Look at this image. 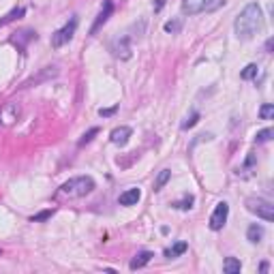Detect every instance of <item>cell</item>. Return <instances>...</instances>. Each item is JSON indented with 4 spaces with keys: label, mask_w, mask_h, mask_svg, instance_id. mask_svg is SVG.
Segmentation results:
<instances>
[{
    "label": "cell",
    "mask_w": 274,
    "mask_h": 274,
    "mask_svg": "<svg viewBox=\"0 0 274 274\" xmlns=\"http://www.w3.org/2000/svg\"><path fill=\"white\" fill-rule=\"evenodd\" d=\"M154 257V253L152 251H139L133 259H131V264H129V268L131 270H139V268H143L146 264H150V259Z\"/></svg>",
    "instance_id": "obj_10"
},
{
    "label": "cell",
    "mask_w": 274,
    "mask_h": 274,
    "mask_svg": "<svg viewBox=\"0 0 274 274\" xmlns=\"http://www.w3.org/2000/svg\"><path fill=\"white\" fill-rule=\"evenodd\" d=\"M214 0H182V13L184 15H197V13L210 9Z\"/></svg>",
    "instance_id": "obj_6"
},
{
    "label": "cell",
    "mask_w": 274,
    "mask_h": 274,
    "mask_svg": "<svg viewBox=\"0 0 274 274\" xmlns=\"http://www.w3.org/2000/svg\"><path fill=\"white\" fill-rule=\"evenodd\" d=\"M240 270H242L240 259H236V257H227L225 262H223V272H225V274H238Z\"/></svg>",
    "instance_id": "obj_14"
},
{
    "label": "cell",
    "mask_w": 274,
    "mask_h": 274,
    "mask_svg": "<svg viewBox=\"0 0 274 274\" xmlns=\"http://www.w3.org/2000/svg\"><path fill=\"white\" fill-rule=\"evenodd\" d=\"M169 178H171V171H169V169L158 171V176H156V180H154V191H161L163 186L169 182Z\"/></svg>",
    "instance_id": "obj_17"
},
{
    "label": "cell",
    "mask_w": 274,
    "mask_h": 274,
    "mask_svg": "<svg viewBox=\"0 0 274 274\" xmlns=\"http://www.w3.org/2000/svg\"><path fill=\"white\" fill-rule=\"evenodd\" d=\"M247 208H249V212L257 214L259 219H264L268 223L274 221V206L270 204V201L259 199V197H251V199H247Z\"/></svg>",
    "instance_id": "obj_4"
},
{
    "label": "cell",
    "mask_w": 274,
    "mask_h": 274,
    "mask_svg": "<svg viewBox=\"0 0 274 274\" xmlns=\"http://www.w3.org/2000/svg\"><path fill=\"white\" fill-rule=\"evenodd\" d=\"M186 249H189V244L180 240V242H176V244H174V247H171V249H167V251H165V257H167V259L180 257V255H184V253H186Z\"/></svg>",
    "instance_id": "obj_16"
},
{
    "label": "cell",
    "mask_w": 274,
    "mask_h": 274,
    "mask_svg": "<svg viewBox=\"0 0 274 274\" xmlns=\"http://www.w3.org/2000/svg\"><path fill=\"white\" fill-rule=\"evenodd\" d=\"M17 34V37H13L11 39V43H15V45H17V43H19V49H21V52H24V43L26 41H32V39H37V32H32V30H21V32H15Z\"/></svg>",
    "instance_id": "obj_13"
},
{
    "label": "cell",
    "mask_w": 274,
    "mask_h": 274,
    "mask_svg": "<svg viewBox=\"0 0 274 274\" xmlns=\"http://www.w3.org/2000/svg\"><path fill=\"white\" fill-rule=\"evenodd\" d=\"M95 180L90 176H77V178H71L67 180L60 189H58V197L64 199H79V197H86L88 193L95 191Z\"/></svg>",
    "instance_id": "obj_2"
},
{
    "label": "cell",
    "mask_w": 274,
    "mask_h": 274,
    "mask_svg": "<svg viewBox=\"0 0 274 274\" xmlns=\"http://www.w3.org/2000/svg\"><path fill=\"white\" fill-rule=\"evenodd\" d=\"M54 75H58V69H56V67H45L41 75H37V77H32V79H28V82H24V88H28V86H32V84H39V82H43V79H49V77H54Z\"/></svg>",
    "instance_id": "obj_12"
},
{
    "label": "cell",
    "mask_w": 274,
    "mask_h": 274,
    "mask_svg": "<svg viewBox=\"0 0 274 274\" xmlns=\"http://www.w3.org/2000/svg\"><path fill=\"white\" fill-rule=\"evenodd\" d=\"M253 167H255V154H253V152H249V156H247V163L242 165V169L238 171V174L247 176V174H249V169H253Z\"/></svg>",
    "instance_id": "obj_22"
},
{
    "label": "cell",
    "mask_w": 274,
    "mask_h": 274,
    "mask_svg": "<svg viewBox=\"0 0 274 274\" xmlns=\"http://www.w3.org/2000/svg\"><path fill=\"white\" fill-rule=\"evenodd\" d=\"M163 4H165V0H156V2H154V11H161Z\"/></svg>",
    "instance_id": "obj_29"
},
{
    "label": "cell",
    "mask_w": 274,
    "mask_h": 274,
    "mask_svg": "<svg viewBox=\"0 0 274 274\" xmlns=\"http://www.w3.org/2000/svg\"><path fill=\"white\" fill-rule=\"evenodd\" d=\"M193 201H195V199H193V195H189V197H184L182 201H176L174 208H178V210H191V208H193Z\"/></svg>",
    "instance_id": "obj_25"
},
{
    "label": "cell",
    "mask_w": 274,
    "mask_h": 274,
    "mask_svg": "<svg viewBox=\"0 0 274 274\" xmlns=\"http://www.w3.org/2000/svg\"><path fill=\"white\" fill-rule=\"evenodd\" d=\"M116 112H118V107H116V105H114V107H105V110H103V107H101V110H99V116L110 118V116H114V114H116Z\"/></svg>",
    "instance_id": "obj_28"
},
{
    "label": "cell",
    "mask_w": 274,
    "mask_h": 274,
    "mask_svg": "<svg viewBox=\"0 0 274 274\" xmlns=\"http://www.w3.org/2000/svg\"><path fill=\"white\" fill-rule=\"evenodd\" d=\"M163 28H165V32L176 34V32H180V28H182V21H180V19H171V21H167V24H165Z\"/></svg>",
    "instance_id": "obj_24"
},
{
    "label": "cell",
    "mask_w": 274,
    "mask_h": 274,
    "mask_svg": "<svg viewBox=\"0 0 274 274\" xmlns=\"http://www.w3.org/2000/svg\"><path fill=\"white\" fill-rule=\"evenodd\" d=\"M259 116H262L264 120H270V118L274 116V105H272V103L262 105V110H259Z\"/></svg>",
    "instance_id": "obj_26"
},
{
    "label": "cell",
    "mask_w": 274,
    "mask_h": 274,
    "mask_svg": "<svg viewBox=\"0 0 274 274\" xmlns=\"http://www.w3.org/2000/svg\"><path fill=\"white\" fill-rule=\"evenodd\" d=\"M54 212L56 210H43V212H39V214H34L32 216V223H41V221H47V219H52V216H54Z\"/></svg>",
    "instance_id": "obj_27"
},
{
    "label": "cell",
    "mask_w": 274,
    "mask_h": 274,
    "mask_svg": "<svg viewBox=\"0 0 274 274\" xmlns=\"http://www.w3.org/2000/svg\"><path fill=\"white\" fill-rule=\"evenodd\" d=\"M227 216H229L227 201H219L216 208H214V212H212V216H210V229H212V232H221V229L225 227Z\"/></svg>",
    "instance_id": "obj_5"
},
{
    "label": "cell",
    "mask_w": 274,
    "mask_h": 274,
    "mask_svg": "<svg viewBox=\"0 0 274 274\" xmlns=\"http://www.w3.org/2000/svg\"><path fill=\"white\" fill-rule=\"evenodd\" d=\"M97 133H99V129H97V127H92L88 133H84V135H82V139H79V143H77V146L82 148V146H86V143H90L92 139H95V135H97Z\"/></svg>",
    "instance_id": "obj_20"
},
{
    "label": "cell",
    "mask_w": 274,
    "mask_h": 274,
    "mask_svg": "<svg viewBox=\"0 0 274 274\" xmlns=\"http://www.w3.org/2000/svg\"><path fill=\"white\" fill-rule=\"evenodd\" d=\"M131 135H133L131 127H118L110 133V139H112V143H116V146H127V141Z\"/></svg>",
    "instance_id": "obj_9"
},
{
    "label": "cell",
    "mask_w": 274,
    "mask_h": 274,
    "mask_svg": "<svg viewBox=\"0 0 274 274\" xmlns=\"http://www.w3.org/2000/svg\"><path fill=\"white\" fill-rule=\"evenodd\" d=\"M112 13H114V2H112V0H105V2H103V9H101V13H99L97 19H95V24H92V28H90V34H97L101 28L105 26V21L112 17Z\"/></svg>",
    "instance_id": "obj_7"
},
{
    "label": "cell",
    "mask_w": 274,
    "mask_h": 274,
    "mask_svg": "<svg viewBox=\"0 0 274 274\" xmlns=\"http://www.w3.org/2000/svg\"><path fill=\"white\" fill-rule=\"evenodd\" d=\"M75 30H77V17L73 15L71 17L67 24H64L60 30H56L54 34H52V47H62V45H67V43L73 39V34H75Z\"/></svg>",
    "instance_id": "obj_3"
},
{
    "label": "cell",
    "mask_w": 274,
    "mask_h": 274,
    "mask_svg": "<svg viewBox=\"0 0 274 274\" xmlns=\"http://www.w3.org/2000/svg\"><path fill=\"white\" fill-rule=\"evenodd\" d=\"M24 9H21V6H19V9H13L11 13H6V15L2 17V19H0V28H2V26H6V24H11V21L13 19H17V17H21V15H24Z\"/></svg>",
    "instance_id": "obj_18"
},
{
    "label": "cell",
    "mask_w": 274,
    "mask_h": 274,
    "mask_svg": "<svg viewBox=\"0 0 274 274\" xmlns=\"http://www.w3.org/2000/svg\"><path fill=\"white\" fill-rule=\"evenodd\" d=\"M247 238H249V242H262V238H264V227L262 225H257V223H253L249 229H247Z\"/></svg>",
    "instance_id": "obj_15"
},
{
    "label": "cell",
    "mask_w": 274,
    "mask_h": 274,
    "mask_svg": "<svg viewBox=\"0 0 274 274\" xmlns=\"http://www.w3.org/2000/svg\"><path fill=\"white\" fill-rule=\"evenodd\" d=\"M262 26H264V13H262V6L257 2H251V4L244 6V9L236 15V21H234L236 37L242 39V41L253 39L255 34L262 30Z\"/></svg>",
    "instance_id": "obj_1"
},
{
    "label": "cell",
    "mask_w": 274,
    "mask_h": 274,
    "mask_svg": "<svg viewBox=\"0 0 274 274\" xmlns=\"http://www.w3.org/2000/svg\"><path fill=\"white\" fill-rule=\"evenodd\" d=\"M272 135H274L272 129H264V131H257V135H255V141H257V143L270 141V139H272Z\"/></svg>",
    "instance_id": "obj_21"
},
{
    "label": "cell",
    "mask_w": 274,
    "mask_h": 274,
    "mask_svg": "<svg viewBox=\"0 0 274 274\" xmlns=\"http://www.w3.org/2000/svg\"><path fill=\"white\" fill-rule=\"evenodd\" d=\"M199 122V112H193L189 118H186L184 122H182V131H186V129H193Z\"/></svg>",
    "instance_id": "obj_23"
},
{
    "label": "cell",
    "mask_w": 274,
    "mask_h": 274,
    "mask_svg": "<svg viewBox=\"0 0 274 274\" xmlns=\"http://www.w3.org/2000/svg\"><path fill=\"white\" fill-rule=\"evenodd\" d=\"M139 199H141V191L139 189H129V191H125L118 197V204L120 206H135Z\"/></svg>",
    "instance_id": "obj_11"
},
{
    "label": "cell",
    "mask_w": 274,
    "mask_h": 274,
    "mask_svg": "<svg viewBox=\"0 0 274 274\" xmlns=\"http://www.w3.org/2000/svg\"><path fill=\"white\" fill-rule=\"evenodd\" d=\"M112 52H114V56H116V58L129 60V58H131V45H129V39H127V37L118 39V41L112 45Z\"/></svg>",
    "instance_id": "obj_8"
},
{
    "label": "cell",
    "mask_w": 274,
    "mask_h": 274,
    "mask_svg": "<svg viewBox=\"0 0 274 274\" xmlns=\"http://www.w3.org/2000/svg\"><path fill=\"white\" fill-rule=\"evenodd\" d=\"M259 73V67L257 64H247L242 71H240V79H255Z\"/></svg>",
    "instance_id": "obj_19"
}]
</instances>
